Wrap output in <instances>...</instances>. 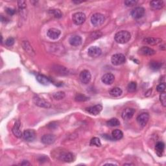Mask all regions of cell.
Returning <instances> with one entry per match:
<instances>
[{"label":"cell","instance_id":"obj_23","mask_svg":"<svg viewBox=\"0 0 166 166\" xmlns=\"http://www.w3.org/2000/svg\"><path fill=\"white\" fill-rule=\"evenodd\" d=\"M150 7L153 10H160L164 7V1H152L150 2Z\"/></svg>","mask_w":166,"mask_h":166},{"label":"cell","instance_id":"obj_30","mask_svg":"<svg viewBox=\"0 0 166 166\" xmlns=\"http://www.w3.org/2000/svg\"><path fill=\"white\" fill-rule=\"evenodd\" d=\"M66 96V94L64 92L59 91L57 92L56 93H54L53 95V98L56 100H61L62 99H64Z\"/></svg>","mask_w":166,"mask_h":166},{"label":"cell","instance_id":"obj_5","mask_svg":"<svg viewBox=\"0 0 166 166\" xmlns=\"http://www.w3.org/2000/svg\"><path fill=\"white\" fill-rule=\"evenodd\" d=\"M79 79L80 81L82 83L84 84H87L89 82H90L91 79H92V75L90 72L88 70H83L80 73L79 75Z\"/></svg>","mask_w":166,"mask_h":166},{"label":"cell","instance_id":"obj_32","mask_svg":"<svg viewBox=\"0 0 166 166\" xmlns=\"http://www.w3.org/2000/svg\"><path fill=\"white\" fill-rule=\"evenodd\" d=\"M137 84L136 82H130L127 86V90L129 92H134L136 90Z\"/></svg>","mask_w":166,"mask_h":166},{"label":"cell","instance_id":"obj_4","mask_svg":"<svg viewBox=\"0 0 166 166\" xmlns=\"http://www.w3.org/2000/svg\"><path fill=\"white\" fill-rule=\"evenodd\" d=\"M36 132H35L34 130L32 129H27L25 130L23 133V136H22L24 140L28 142H33L36 138Z\"/></svg>","mask_w":166,"mask_h":166},{"label":"cell","instance_id":"obj_29","mask_svg":"<svg viewBox=\"0 0 166 166\" xmlns=\"http://www.w3.org/2000/svg\"><path fill=\"white\" fill-rule=\"evenodd\" d=\"M49 13L56 18H60L62 16V12L59 9H52L49 11Z\"/></svg>","mask_w":166,"mask_h":166},{"label":"cell","instance_id":"obj_1","mask_svg":"<svg viewBox=\"0 0 166 166\" xmlns=\"http://www.w3.org/2000/svg\"><path fill=\"white\" fill-rule=\"evenodd\" d=\"M131 34L129 31H121L116 34L114 36V40L118 44H126L130 40Z\"/></svg>","mask_w":166,"mask_h":166},{"label":"cell","instance_id":"obj_25","mask_svg":"<svg viewBox=\"0 0 166 166\" xmlns=\"http://www.w3.org/2000/svg\"><path fill=\"white\" fill-rule=\"evenodd\" d=\"M54 70H55V72H57V73L61 75H65L68 73V71L65 67L61 66H56L55 68H54Z\"/></svg>","mask_w":166,"mask_h":166},{"label":"cell","instance_id":"obj_18","mask_svg":"<svg viewBox=\"0 0 166 166\" xmlns=\"http://www.w3.org/2000/svg\"><path fill=\"white\" fill-rule=\"evenodd\" d=\"M12 133L14 134V135L17 137L18 138H20L23 136V134H22L21 130H20V123L19 121H17L15 123L13 127V128L12 129Z\"/></svg>","mask_w":166,"mask_h":166},{"label":"cell","instance_id":"obj_38","mask_svg":"<svg viewBox=\"0 0 166 166\" xmlns=\"http://www.w3.org/2000/svg\"><path fill=\"white\" fill-rule=\"evenodd\" d=\"M138 1H135V0H129V1H125L124 2V5H125L127 7H133L137 4Z\"/></svg>","mask_w":166,"mask_h":166},{"label":"cell","instance_id":"obj_9","mask_svg":"<svg viewBox=\"0 0 166 166\" xmlns=\"http://www.w3.org/2000/svg\"><path fill=\"white\" fill-rule=\"evenodd\" d=\"M132 17L135 19H139L142 18L145 14V9L142 7H136L132 10L131 12Z\"/></svg>","mask_w":166,"mask_h":166},{"label":"cell","instance_id":"obj_12","mask_svg":"<svg viewBox=\"0 0 166 166\" xmlns=\"http://www.w3.org/2000/svg\"><path fill=\"white\" fill-rule=\"evenodd\" d=\"M102 53V51L99 47L97 46H92L88 50V55L93 57V58H96V57H99Z\"/></svg>","mask_w":166,"mask_h":166},{"label":"cell","instance_id":"obj_40","mask_svg":"<svg viewBox=\"0 0 166 166\" xmlns=\"http://www.w3.org/2000/svg\"><path fill=\"white\" fill-rule=\"evenodd\" d=\"M18 7L20 9H24L26 8L27 7V4H26V2L25 1H18Z\"/></svg>","mask_w":166,"mask_h":166},{"label":"cell","instance_id":"obj_3","mask_svg":"<svg viewBox=\"0 0 166 166\" xmlns=\"http://www.w3.org/2000/svg\"><path fill=\"white\" fill-rule=\"evenodd\" d=\"M126 61L125 56L121 53H117L112 55L111 58V62L114 66H119L123 64Z\"/></svg>","mask_w":166,"mask_h":166},{"label":"cell","instance_id":"obj_28","mask_svg":"<svg viewBox=\"0 0 166 166\" xmlns=\"http://www.w3.org/2000/svg\"><path fill=\"white\" fill-rule=\"evenodd\" d=\"M107 124L110 127H117L120 124V121L117 118H112L107 121Z\"/></svg>","mask_w":166,"mask_h":166},{"label":"cell","instance_id":"obj_22","mask_svg":"<svg viewBox=\"0 0 166 166\" xmlns=\"http://www.w3.org/2000/svg\"><path fill=\"white\" fill-rule=\"evenodd\" d=\"M165 149V144L162 142H159L156 144L155 151L158 156H162Z\"/></svg>","mask_w":166,"mask_h":166},{"label":"cell","instance_id":"obj_17","mask_svg":"<svg viewBox=\"0 0 166 166\" xmlns=\"http://www.w3.org/2000/svg\"><path fill=\"white\" fill-rule=\"evenodd\" d=\"M139 53L140 55L144 56H152L155 55L156 53V52L154 49L151 48V47L143 46L142 47V48L140 49Z\"/></svg>","mask_w":166,"mask_h":166},{"label":"cell","instance_id":"obj_20","mask_svg":"<svg viewBox=\"0 0 166 166\" xmlns=\"http://www.w3.org/2000/svg\"><path fill=\"white\" fill-rule=\"evenodd\" d=\"M69 42L73 46H79L82 43V38L78 35H74L70 37Z\"/></svg>","mask_w":166,"mask_h":166},{"label":"cell","instance_id":"obj_13","mask_svg":"<svg viewBox=\"0 0 166 166\" xmlns=\"http://www.w3.org/2000/svg\"><path fill=\"white\" fill-rule=\"evenodd\" d=\"M135 112L136 110L135 108H126V109H124L123 110L121 116H122V118L123 119L129 120L130 119H131V118L133 117L134 114H135Z\"/></svg>","mask_w":166,"mask_h":166},{"label":"cell","instance_id":"obj_44","mask_svg":"<svg viewBox=\"0 0 166 166\" xmlns=\"http://www.w3.org/2000/svg\"><path fill=\"white\" fill-rule=\"evenodd\" d=\"M20 165H30V163H29L27 161L24 160L23 162L21 163Z\"/></svg>","mask_w":166,"mask_h":166},{"label":"cell","instance_id":"obj_7","mask_svg":"<svg viewBox=\"0 0 166 166\" xmlns=\"http://www.w3.org/2000/svg\"><path fill=\"white\" fill-rule=\"evenodd\" d=\"M86 15L83 12H77L73 15V21L76 25H81L86 20Z\"/></svg>","mask_w":166,"mask_h":166},{"label":"cell","instance_id":"obj_26","mask_svg":"<svg viewBox=\"0 0 166 166\" xmlns=\"http://www.w3.org/2000/svg\"><path fill=\"white\" fill-rule=\"evenodd\" d=\"M109 93L112 96H113V97H119L121 94H122L123 92L121 88H118V87H115V88H113L112 89H111L109 92Z\"/></svg>","mask_w":166,"mask_h":166},{"label":"cell","instance_id":"obj_6","mask_svg":"<svg viewBox=\"0 0 166 166\" xmlns=\"http://www.w3.org/2000/svg\"><path fill=\"white\" fill-rule=\"evenodd\" d=\"M33 102L36 106L41 108H49L52 107V105H51L49 102H47V101L43 99L42 98H40L38 96H35L33 97Z\"/></svg>","mask_w":166,"mask_h":166},{"label":"cell","instance_id":"obj_10","mask_svg":"<svg viewBox=\"0 0 166 166\" xmlns=\"http://www.w3.org/2000/svg\"><path fill=\"white\" fill-rule=\"evenodd\" d=\"M59 158L60 160H62L64 162H72L74 161L75 156L73 155V153L69 152H64L60 155Z\"/></svg>","mask_w":166,"mask_h":166},{"label":"cell","instance_id":"obj_15","mask_svg":"<svg viewBox=\"0 0 166 166\" xmlns=\"http://www.w3.org/2000/svg\"><path fill=\"white\" fill-rule=\"evenodd\" d=\"M55 141V136L53 135H45L41 138V142L45 145H51Z\"/></svg>","mask_w":166,"mask_h":166},{"label":"cell","instance_id":"obj_16","mask_svg":"<svg viewBox=\"0 0 166 166\" xmlns=\"http://www.w3.org/2000/svg\"><path fill=\"white\" fill-rule=\"evenodd\" d=\"M60 31L57 29L52 28L47 31V36L52 40H56L58 38L60 35Z\"/></svg>","mask_w":166,"mask_h":166},{"label":"cell","instance_id":"obj_2","mask_svg":"<svg viewBox=\"0 0 166 166\" xmlns=\"http://www.w3.org/2000/svg\"><path fill=\"white\" fill-rule=\"evenodd\" d=\"M105 21V18L103 14L101 13H95L91 17V22L94 26L97 27L102 25Z\"/></svg>","mask_w":166,"mask_h":166},{"label":"cell","instance_id":"obj_8","mask_svg":"<svg viewBox=\"0 0 166 166\" xmlns=\"http://www.w3.org/2000/svg\"><path fill=\"white\" fill-rule=\"evenodd\" d=\"M149 119V115L147 112H143L140 114L136 118L137 122H138L140 125L142 127H145L147 123H148Z\"/></svg>","mask_w":166,"mask_h":166},{"label":"cell","instance_id":"obj_41","mask_svg":"<svg viewBox=\"0 0 166 166\" xmlns=\"http://www.w3.org/2000/svg\"><path fill=\"white\" fill-rule=\"evenodd\" d=\"M47 160H49V158L46 156H41L39 158H38V161H39V162L40 163L46 162Z\"/></svg>","mask_w":166,"mask_h":166},{"label":"cell","instance_id":"obj_19","mask_svg":"<svg viewBox=\"0 0 166 166\" xmlns=\"http://www.w3.org/2000/svg\"><path fill=\"white\" fill-rule=\"evenodd\" d=\"M36 80L38 82H40L41 84H43L44 86L49 85L52 82V80L49 78L47 77L46 76L41 74H38L36 75Z\"/></svg>","mask_w":166,"mask_h":166},{"label":"cell","instance_id":"obj_35","mask_svg":"<svg viewBox=\"0 0 166 166\" xmlns=\"http://www.w3.org/2000/svg\"><path fill=\"white\" fill-rule=\"evenodd\" d=\"M102 35H103V34H102V33H101L100 31H95L91 34L90 38L92 40H95V39H97V38H99L101 37Z\"/></svg>","mask_w":166,"mask_h":166},{"label":"cell","instance_id":"obj_27","mask_svg":"<svg viewBox=\"0 0 166 166\" xmlns=\"http://www.w3.org/2000/svg\"><path fill=\"white\" fill-rule=\"evenodd\" d=\"M149 67L150 68L154 70V71H157V70L161 68L162 63L157 61H152L149 64Z\"/></svg>","mask_w":166,"mask_h":166},{"label":"cell","instance_id":"obj_14","mask_svg":"<svg viewBox=\"0 0 166 166\" xmlns=\"http://www.w3.org/2000/svg\"><path fill=\"white\" fill-rule=\"evenodd\" d=\"M115 80V77L113 74H112L110 73H108L104 74L101 78V81L104 84L110 85L112 84L114 82Z\"/></svg>","mask_w":166,"mask_h":166},{"label":"cell","instance_id":"obj_24","mask_svg":"<svg viewBox=\"0 0 166 166\" xmlns=\"http://www.w3.org/2000/svg\"><path fill=\"white\" fill-rule=\"evenodd\" d=\"M112 138L115 140H120L121 139L123 138V133L121 130L119 129H116L112 131Z\"/></svg>","mask_w":166,"mask_h":166},{"label":"cell","instance_id":"obj_31","mask_svg":"<svg viewBox=\"0 0 166 166\" xmlns=\"http://www.w3.org/2000/svg\"><path fill=\"white\" fill-rule=\"evenodd\" d=\"M75 100L78 102H82V101H86L89 100V97L86 96L85 95H83L81 94H78L76 95L75 97Z\"/></svg>","mask_w":166,"mask_h":166},{"label":"cell","instance_id":"obj_45","mask_svg":"<svg viewBox=\"0 0 166 166\" xmlns=\"http://www.w3.org/2000/svg\"><path fill=\"white\" fill-rule=\"evenodd\" d=\"M73 3H74V4H81V3H82V1H73Z\"/></svg>","mask_w":166,"mask_h":166},{"label":"cell","instance_id":"obj_21","mask_svg":"<svg viewBox=\"0 0 166 166\" xmlns=\"http://www.w3.org/2000/svg\"><path fill=\"white\" fill-rule=\"evenodd\" d=\"M144 42L146 44H149V45H157L158 44L162 43V40L160 38H153V37H147L145 38L144 40Z\"/></svg>","mask_w":166,"mask_h":166},{"label":"cell","instance_id":"obj_34","mask_svg":"<svg viewBox=\"0 0 166 166\" xmlns=\"http://www.w3.org/2000/svg\"><path fill=\"white\" fill-rule=\"evenodd\" d=\"M160 101L163 107H166V94L165 92H162L161 94L160 95Z\"/></svg>","mask_w":166,"mask_h":166},{"label":"cell","instance_id":"obj_43","mask_svg":"<svg viewBox=\"0 0 166 166\" xmlns=\"http://www.w3.org/2000/svg\"><path fill=\"white\" fill-rule=\"evenodd\" d=\"M102 136H103L104 138L107 139V140H114L112 138H111V137L108 136V135H103Z\"/></svg>","mask_w":166,"mask_h":166},{"label":"cell","instance_id":"obj_42","mask_svg":"<svg viewBox=\"0 0 166 166\" xmlns=\"http://www.w3.org/2000/svg\"><path fill=\"white\" fill-rule=\"evenodd\" d=\"M6 12H7V13L9 15H11V16L14 15L16 13V11H15L14 9H11V8H7V9H6Z\"/></svg>","mask_w":166,"mask_h":166},{"label":"cell","instance_id":"obj_11","mask_svg":"<svg viewBox=\"0 0 166 166\" xmlns=\"http://www.w3.org/2000/svg\"><path fill=\"white\" fill-rule=\"evenodd\" d=\"M102 110H103V107H102L101 104H99L95 105V106L88 107L86 109L87 112L90 114L91 115H94V116H97V115L99 114Z\"/></svg>","mask_w":166,"mask_h":166},{"label":"cell","instance_id":"obj_33","mask_svg":"<svg viewBox=\"0 0 166 166\" xmlns=\"http://www.w3.org/2000/svg\"><path fill=\"white\" fill-rule=\"evenodd\" d=\"M90 145L91 146H96V147H101V142L100 140L97 137H94L92 138L90 141Z\"/></svg>","mask_w":166,"mask_h":166},{"label":"cell","instance_id":"obj_36","mask_svg":"<svg viewBox=\"0 0 166 166\" xmlns=\"http://www.w3.org/2000/svg\"><path fill=\"white\" fill-rule=\"evenodd\" d=\"M23 47L24 48V49L26 51L27 53H33L34 52L33 51V49H32V47H31V46L29 45V44L27 42H25L23 44Z\"/></svg>","mask_w":166,"mask_h":166},{"label":"cell","instance_id":"obj_37","mask_svg":"<svg viewBox=\"0 0 166 166\" xmlns=\"http://www.w3.org/2000/svg\"><path fill=\"white\" fill-rule=\"evenodd\" d=\"M165 83H160V84H158L156 87V90L157 92H160V93H162V92H164L165 90Z\"/></svg>","mask_w":166,"mask_h":166},{"label":"cell","instance_id":"obj_39","mask_svg":"<svg viewBox=\"0 0 166 166\" xmlns=\"http://www.w3.org/2000/svg\"><path fill=\"white\" fill-rule=\"evenodd\" d=\"M14 44V39L12 37H9L5 40V44L7 46H12Z\"/></svg>","mask_w":166,"mask_h":166}]
</instances>
